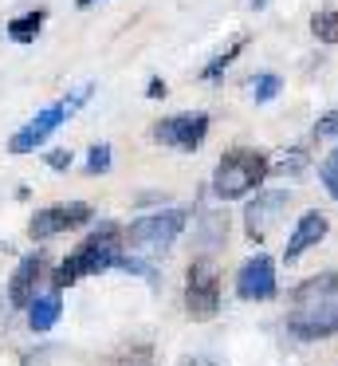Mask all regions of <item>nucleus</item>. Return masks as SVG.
I'll return each instance as SVG.
<instances>
[{
    "mask_svg": "<svg viewBox=\"0 0 338 366\" xmlns=\"http://www.w3.org/2000/svg\"><path fill=\"white\" fill-rule=\"evenodd\" d=\"M122 240H126V229H118L114 221H99V229L51 272V292H63V287L79 284L83 276H99L106 268H118L122 264Z\"/></svg>",
    "mask_w": 338,
    "mask_h": 366,
    "instance_id": "1",
    "label": "nucleus"
},
{
    "mask_svg": "<svg viewBox=\"0 0 338 366\" xmlns=\"http://www.w3.org/2000/svg\"><path fill=\"white\" fill-rule=\"evenodd\" d=\"M272 177V162L264 150H252V146H232V150L220 154L217 169H212V193L220 201H236L248 197L252 189Z\"/></svg>",
    "mask_w": 338,
    "mask_h": 366,
    "instance_id": "2",
    "label": "nucleus"
},
{
    "mask_svg": "<svg viewBox=\"0 0 338 366\" xmlns=\"http://www.w3.org/2000/svg\"><path fill=\"white\" fill-rule=\"evenodd\" d=\"M91 95H94V83H83V87L75 91V95L55 99L51 107H44V111H39L36 119H28V122H24V127L12 134V138H8V150H12V154H31V150H39V146H44L47 138H51L55 130H59L63 122H67L71 114H75V111H79V107H83Z\"/></svg>",
    "mask_w": 338,
    "mask_h": 366,
    "instance_id": "3",
    "label": "nucleus"
},
{
    "mask_svg": "<svg viewBox=\"0 0 338 366\" xmlns=\"http://www.w3.org/2000/svg\"><path fill=\"white\" fill-rule=\"evenodd\" d=\"M189 213L185 209H161V213H146L138 221L126 224V244L130 248H165L185 232Z\"/></svg>",
    "mask_w": 338,
    "mask_h": 366,
    "instance_id": "4",
    "label": "nucleus"
},
{
    "mask_svg": "<svg viewBox=\"0 0 338 366\" xmlns=\"http://www.w3.org/2000/svg\"><path fill=\"white\" fill-rule=\"evenodd\" d=\"M185 311L189 319L204 323L220 311V276L209 260H193L185 272Z\"/></svg>",
    "mask_w": 338,
    "mask_h": 366,
    "instance_id": "5",
    "label": "nucleus"
},
{
    "mask_svg": "<svg viewBox=\"0 0 338 366\" xmlns=\"http://www.w3.org/2000/svg\"><path fill=\"white\" fill-rule=\"evenodd\" d=\"M94 217V209L86 201H63V205H47V209H36L28 221V237L31 240H51L67 229H79Z\"/></svg>",
    "mask_w": 338,
    "mask_h": 366,
    "instance_id": "6",
    "label": "nucleus"
},
{
    "mask_svg": "<svg viewBox=\"0 0 338 366\" xmlns=\"http://www.w3.org/2000/svg\"><path fill=\"white\" fill-rule=\"evenodd\" d=\"M204 134H209V114L204 111H185V114H169V119L154 122V138L161 146H169V150H197V146L204 142Z\"/></svg>",
    "mask_w": 338,
    "mask_h": 366,
    "instance_id": "7",
    "label": "nucleus"
},
{
    "mask_svg": "<svg viewBox=\"0 0 338 366\" xmlns=\"http://www.w3.org/2000/svg\"><path fill=\"white\" fill-rule=\"evenodd\" d=\"M287 335L299 342H319L338 335V300L330 303H307L287 315Z\"/></svg>",
    "mask_w": 338,
    "mask_h": 366,
    "instance_id": "8",
    "label": "nucleus"
},
{
    "mask_svg": "<svg viewBox=\"0 0 338 366\" xmlns=\"http://www.w3.org/2000/svg\"><path fill=\"white\" fill-rule=\"evenodd\" d=\"M291 205V193L287 189H267V193H256L244 209V232H248L252 244H264L267 232L279 224V217L287 213Z\"/></svg>",
    "mask_w": 338,
    "mask_h": 366,
    "instance_id": "9",
    "label": "nucleus"
},
{
    "mask_svg": "<svg viewBox=\"0 0 338 366\" xmlns=\"http://www.w3.org/2000/svg\"><path fill=\"white\" fill-rule=\"evenodd\" d=\"M279 292V280H275V260L267 252H256L240 264L236 272V295L248 303H264V300H275Z\"/></svg>",
    "mask_w": 338,
    "mask_h": 366,
    "instance_id": "10",
    "label": "nucleus"
},
{
    "mask_svg": "<svg viewBox=\"0 0 338 366\" xmlns=\"http://www.w3.org/2000/svg\"><path fill=\"white\" fill-rule=\"evenodd\" d=\"M44 276H47V256L44 252H28L20 264H16L12 280H8V303L28 311L31 300L39 295L36 287H39V280H44Z\"/></svg>",
    "mask_w": 338,
    "mask_h": 366,
    "instance_id": "11",
    "label": "nucleus"
},
{
    "mask_svg": "<svg viewBox=\"0 0 338 366\" xmlns=\"http://www.w3.org/2000/svg\"><path fill=\"white\" fill-rule=\"evenodd\" d=\"M330 232V221L322 213H303L295 221V229H291V237H287V248H283V260H299V256L307 252V248H314L322 237Z\"/></svg>",
    "mask_w": 338,
    "mask_h": 366,
    "instance_id": "12",
    "label": "nucleus"
},
{
    "mask_svg": "<svg viewBox=\"0 0 338 366\" xmlns=\"http://www.w3.org/2000/svg\"><path fill=\"white\" fill-rule=\"evenodd\" d=\"M338 295V272H322V276H311L291 292V303L295 307H307V303H330Z\"/></svg>",
    "mask_w": 338,
    "mask_h": 366,
    "instance_id": "13",
    "label": "nucleus"
},
{
    "mask_svg": "<svg viewBox=\"0 0 338 366\" xmlns=\"http://www.w3.org/2000/svg\"><path fill=\"white\" fill-rule=\"evenodd\" d=\"M63 315V303H59V292H47V295H36L28 307V327L31 331H51Z\"/></svg>",
    "mask_w": 338,
    "mask_h": 366,
    "instance_id": "14",
    "label": "nucleus"
},
{
    "mask_svg": "<svg viewBox=\"0 0 338 366\" xmlns=\"http://www.w3.org/2000/svg\"><path fill=\"white\" fill-rule=\"evenodd\" d=\"M44 20H47L44 9H31V12H20V16L8 20L4 32H8V40H12V44H31L39 36V28H44Z\"/></svg>",
    "mask_w": 338,
    "mask_h": 366,
    "instance_id": "15",
    "label": "nucleus"
},
{
    "mask_svg": "<svg viewBox=\"0 0 338 366\" xmlns=\"http://www.w3.org/2000/svg\"><path fill=\"white\" fill-rule=\"evenodd\" d=\"M244 48H248V36H236V40H232V44H228V48H220V51H217V56H212V59H209V64H204V67H201V79H209V83H212V79H220V75H224V71H228V67H232V64H236V56H240V51H244Z\"/></svg>",
    "mask_w": 338,
    "mask_h": 366,
    "instance_id": "16",
    "label": "nucleus"
},
{
    "mask_svg": "<svg viewBox=\"0 0 338 366\" xmlns=\"http://www.w3.org/2000/svg\"><path fill=\"white\" fill-rule=\"evenodd\" d=\"M279 91H283V79H279V75H272V71H259V75H252V79H248V95L256 99V103H272Z\"/></svg>",
    "mask_w": 338,
    "mask_h": 366,
    "instance_id": "17",
    "label": "nucleus"
},
{
    "mask_svg": "<svg viewBox=\"0 0 338 366\" xmlns=\"http://www.w3.org/2000/svg\"><path fill=\"white\" fill-rule=\"evenodd\" d=\"M303 169H307V150H303V146H291L279 162H272V174L275 177H299Z\"/></svg>",
    "mask_w": 338,
    "mask_h": 366,
    "instance_id": "18",
    "label": "nucleus"
},
{
    "mask_svg": "<svg viewBox=\"0 0 338 366\" xmlns=\"http://www.w3.org/2000/svg\"><path fill=\"white\" fill-rule=\"evenodd\" d=\"M311 32H314V40H322V44H338V9L314 12V16H311Z\"/></svg>",
    "mask_w": 338,
    "mask_h": 366,
    "instance_id": "19",
    "label": "nucleus"
},
{
    "mask_svg": "<svg viewBox=\"0 0 338 366\" xmlns=\"http://www.w3.org/2000/svg\"><path fill=\"white\" fill-rule=\"evenodd\" d=\"M319 177H322V185H327V193L338 201V150L327 154V162L319 166Z\"/></svg>",
    "mask_w": 338,
    "mask_h": 366,
    "instance_id": "20",
    "label": "nucleus"
},
{
    "mask_svg": "<svg viewBox=\"0 0 338 366\" xmlns=\"http://www.w3.org/2000/svg\"><path fill=\"white\" fill-rule=\"evenodd\" d=\"M106 169H110V146L106 142L91 146L86 150V174H106Z\"/></svg>",
    "mask_w": 338,
    "mask_h": 366,
    "instance_id": "21",
    "label": "nucleus"
},
{
    "mask_svg": "<svg viewBox=\"0 0 338 366\" xmlns=\"http://www.w3.org/2000/svg\"><path fill=\"white\" fill-rule=\"evenodd\" d=\"M314 138H338V111H327L314 122Z\"/></svg>",
    "mask_w": 338,
    "mask_h": 366,
    "instance_id": "22",
    "label": "nucleus"
},
{
    "mask_svg": "<svg viewBox=\"0 0 338 366\" xmlns=\"http://www.w3.org/2000/svg\"><path fill=\"white\" fill-rule=\"evenodd\" d=\"M44 162H47L51 169H71V162H75V158H71V150H47Z\"/></svg>",
    "mask_w": 338,
    "mask_h": 366,
    "instance_id": "23",
    "label": "nucleus"
},
{
    "mask_svg": "<svg viewBox=\"0 0 338 366\" xmlns=\"http://www.w3.org/2000/svg\"><path fill=\"white\" fill-rule=\"evenodd\" d=\"M146 99H165V79H149L146 83Z\"/></svg>",
    "mask_w": 338,
    "mask_h": 366,
    "instance_id": "24",
    "label": "nucleus"
},
{
    "mask_svg": "<svg viewBox=\"0 0 338 366\" xmlns=\"http://www.w3.org/2000/svg\"><path fill=\"white\" fill-rule=\"evenodd\" d=\"M75 4H79V9H91V4H94V0H75Z\"/></svg>",
    "mask_w": 338,
    "mask_h": 366,
    "instance_id": "25",
    "label": "nucleus"
},
{
    "mask_svg": "<svg viewBox=\"0 0 338 366\" xmlns=\"http://www.w3.org/2000/svg\"><path fill=\"white\" fill-rule=\"evenodd\" d=\"M185 366H217V362H201V358H197V362H185Z\"/></svg>",
    "mask_w": 338,
    "mask_h": 366,
    "instance_id": "26",
    "label": "nucleus"
},
{
    "mask_svg": "<svg viewBox=\"0 0 338 366\" xmlns=\"http://www.w3.org/2000/svg\"><path fill=\"white\" fill-rule=\"evenodd\" d=\"M264 4H267V0H252V9H264Z\"/></svg>",
    "mask_w": 338,
    "mask_h": 366,
    "instance_id": "27",
    "label": "nucleus"
},
{
    "mask_svg": "<svg viewBox=\"0 0 338 366\" xmlns=\"http://www.w3.org/2000/svg\"><path fill=\"white\" fill-rule=\"evenodd\" d=\"M4 248H8V244H4V240H0V252H4Z\"/></svg>",
    "mask_w": 338,
    "mask_h": 366,
    "instance_id": "28",
    "label": "nucleus"
}]
</instances>
